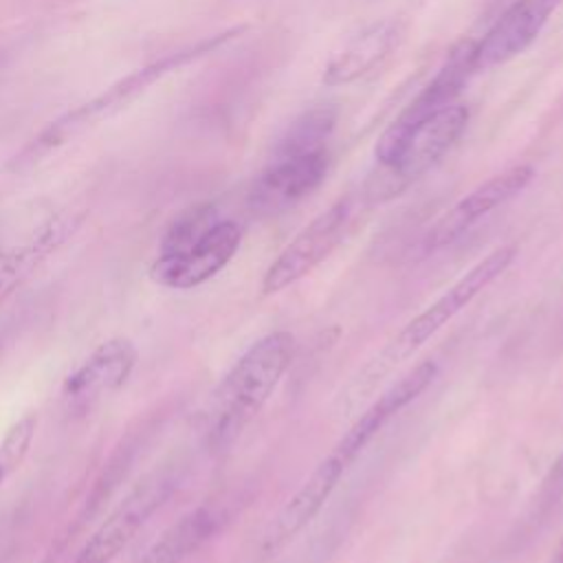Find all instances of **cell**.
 <instances>
[{
  "label": "cell",
  "mask_w": 563,
  "mask_h": 563,
  "mask_svg": "<svg viewBox=\"0 0 563 563\" xmlns=\"http://www.w3.org/2000/svg\"><path fill=\"white\" fill-rule=\"evenodd\" d=\"M438 365L433 361H422L402 374L396 383H391L385 391H380L369 407L356 416V420L347 427V431L336 440V444L328 451V455L312 468V473L303 479V484L295 490V495L282 506L277 517L271 521L262 537V554L273 556L288 541H292L325 506L334 488L339 486L345 471L361 455L367 442L409 402H413L435 378Z\"/></svg>",
  "instance_id": "obj_1"
},
{
  "label": "cell",
  "mask_w": 563,
  "mask_h": 563,
  "mask_svg": "<svg viewBox=\"0 0 563 563\" xmlns=\"http://www.w3.org/2000/svg\"><path fill=\"white\" fill-rule=\"evenodd\" d=\"M517 255V246L504 244L493 249L479 262H475L457 282H453L435 301H431L420 314L407 321L387 343L385 347L369 358L350 380L345 391L341 394L343 409H354L358 400H363L378 380H383L396 365L407 361L418 347H422L433 334H438L453 317H457L484 288H488L506 268L512 264Z\"/></svg>",
  "instance_id": "obj_2"
},
{
  "label": "cell",
  "mask_w": 563,
  "mask_h": 563,
  "mask_svg": "<svg viewBox=\"0 0 563 563\" xmlns=\"http://www.w3.org/2000/svg\"><path fill=\"white\" fill-rule=\"evenodd\" d=\"M295 336L275 330L257 339L224 374L211 396L207 416V442L220 451L260 413L292 363Z\"/></svg>",
  "instance_id": "obj_3"
},
{
  "label": "cell",
  "mask_w": 563,
  "mask_h": 563,
  "mask_svg": "<svg viewBox=\"0 0 563 563\" xmlns=\"http://www.w3.org/2000/svg\"><path fill=\"white\" fill-rule=\"evenodd\" d=\"M242 231L218 216L213 205H196L174 220L165 233L150 277L174 290H189L220 273L235 255Z\"/></svg>",
  "instance_id": "obj_4"
},
{
  "label": "cell",
  "mask_w": 563,
  "mask_h": 563,
  "mask_svg": "<svg viewBox=\"0 0 563 563\" xmlns=\"http://www.w3.org/2000/svg\"><path fill=\"white\" fill-rule=\"evenodd\" d=\"M475 44H477V40H462L449 53L446 62L440 66L435 77L416 95V99L409 101V106L380 134L378 143H376V150H374L376 161H378L380 167L389 165L398 156L400 147L405 145L409 134L420 123H424L427 119H431L440 110L455 103L457 95L468 84V79L475 73H479L477 62H475Z\"/></svg>",
  "instance_id": "obj_5"
},
{
  "label": "cell",
  "mask_w": 563,
  "mask_h": 563,
  "mask_svg": "<svg viewBox=\"0 0 563 563\" xmlns=\"http://www.w3.org/2000/svg\"><path fill=\"white\" fill-rule=\"evenodd\" d=\"M466 123L468 108L457 101L420 123L405 141L398 156L383 167L376 185H369L367 191L374 198H383V194L394 196L422 178L449 154V150L466 130Z\"/></svg>",
  "instance_id": "obj_6"
},
{
  "label": "cell",
  "mask_w": 563,
  "mask_h": 563,
  "mask_svg": "<svg viewBox=\"0 0 563 563\" xmlns=\"http://www.w3.org/2000/svg\"><path fill=\"white\" fill-rule=\"evenodd\" d=\"M174 488V471L156 468L147 473L88 537L73 563H112L150 517L169 499Z\"/></svg>",
  "instance_id": "obj_7"
},
{
  "label": "cell",
  "mask_w": 563,
  "mask_h": 563,
  "mask_svg": "<svg viewBox=\"0 0 563 563\" xmlns=\"http://www.w3.org/2000/svg\"><path fill=\"white\" fill-rule=\"evenodd\" d=\"M328 147L292 150L275 145L268 165L251 187L249 202L262 216L282 213L310 196L328 174Z\"/></svg>",
  "instance_id": "obj_8"
},
{
  "label": "cell",
  "mask_w": 563,
  "mask_h": 563,
  "mask_svg": "<svg viewBox=\"0 0 563 563\" xmlns=\"http://www.w3.org/2000/svg\"><path fill=\"white\" fill-rule=\"evenodd\" d=\"M352 216L350 200H339L310 220L273 260L262 277V292L275 295L312 273L345 238Z\"/></svg>",
  "instance_id": "obj_9"
},
{
  "label": "cell",
  "mask_w": 563,
  "mask_h": 563,
  "mask_svg": "<svg viewBox=\"0 0 563 563\" xmlns=\"http://www.w3.org/2000/svg\"><path fill=\"white\" fill-rule=\"evenodd\" d=\"M132 341L114 336L99 343L62 385V400L73 413H88L108 396L117 394L136 365Z\"/></svg>",
  "instance_id": "obj_10"
},
{
  "label": "cell",
  "mask_w": 563,
  "mask_h": 563,
  "mask_svg": "<svg viewBox=\"0 0 563 563\" xmlns=\"http://www.w3.org/2000/svg\"><path fill=\"white\" fill-rule=\"evenodd\" d=\"M532 176H534L532 165H512L490 176L488 180L477 185L473 191H468L446 213L438 218V222L429 229L424 238V246L429 251H435L455 242L484 216H488L490 211H495L497 207L506 205L517 194H521L532 180Z\"/></svg>",
  "instance_id": "obj_11"
},
{
  "label": "cell",
  "mask_w": 563,
  "mask_h": 563,
  "mask_svg": "<svg viewBox=\"0 0 563 563\" xmlns=\"http://www.w3.org/2000/svg\"><path fill=\"white\" fill-rule=\"evenodd\" d=\"M561 0H515L475 44L477 70L521 55L543 31Z\"/></svg>",
  "instance_id": "obj_12"
},
{
  "label": "cell",
  "mask_w": 563,
  "mask_h": 563,
  "mask_svg": "<svg viewBox=\"0 0 563 563\" xmlns=\"http://www.w3.org/2000/svg\"><path fill=\"white\" fill-rule=\"evenodd\" d=\"M402 24L394 18H383L365 24L330 55L323 66L321 81L330 88L358 81L394 53V48L402 40Z\"/></svg>",
  "instance_id": "obj_13"
},
{
  "label": "cell",
  "mask_w": 563,
  "mask_h": 563,
  "mask_svg": "<svg viewBox=\"0 0 563 563\" xmlns=\"http://www.w3.org/2000/svg\"><path fill=\"white\" fill-rule=\"evenodd\" d=\"M218 528V515L207 508H194L172 523L136 563H183L194 554Z\"/></svg>",
  "instance_id": "obj_14"
},
{
  "label": "cell",
  "mask_w": 563,
  "mask_h": 563,
  "mask_svg": "<svg viewBox=\"0 0 563 563\" xmlns=\"http://www.w3.org/2000/svg\"><path fill=\"white\" fill-rule=\"evenodd\" d=\"M66 229L59 222L42 227L29 242L0 253V308L29 282L37 266L64 242Z\"/></svg>",
  "instance_id": "obj_15"
},
{
  "label": "cell",
  "mask_w": 563,
  "mask_h": 563,
  "mask_svg": "<svg viewBox=\"0 0 563 563\" xmlns=\"http://www.w3.org/2000/svg\"><path fill=\"white\" fill-rule=\"evenodd\" d=\"M35 427H37V416L35 413H24L20 420H15L4 438L0 440V486L20 468V464L24 462L33 435H35Z\"/></svg>",
  "instance_id": "obj_16"
},
{
  "label": "cell",
  "mask_w": 563,
  "mask_h": 563,
  "mask_svg": "<svg viewBox=\"0 0 563 563\" xmlns=\"http://www.w3.org/2000/svg\"><path fill=\"white\" fill-rule=\"evenodd\" d=\"M563 504V451L550 464L548 473L543 475L537 495L530 504V521L541 523L548 519L559 506Z\"/></svg>",
  "instance_id": "obj_17"
},
{
  "label": "cell",
  "mask_w": 563,
  "mask_h": 563,
  "mask_svg": "<svg viewBox=\"0 0 563 563\" xmlns=\"http://www.w3.org/2000/svg\"><path fill=\"white\" fill-rule=\"evenodd\" d=\"M552 563H563V539L559 541L556 550H554V556H552Z\"/></svg>",
  "instance_id": "obj_18"
}]
</instances>
